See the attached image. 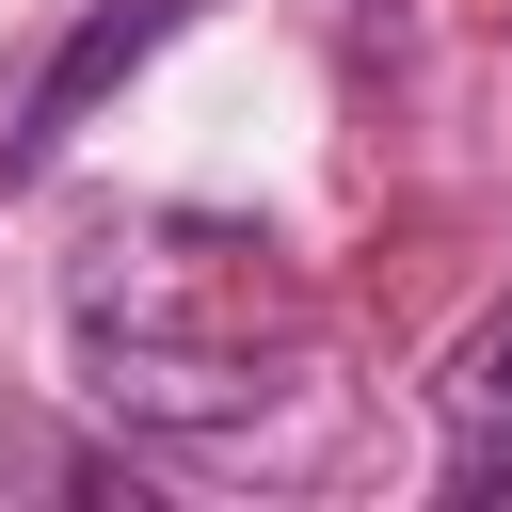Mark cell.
I'll return each mask as SVG.
<instances>
[{
    "mask_svg": "<svg viewBox=\"0 0 512 512\" xmlns=\"http://www.w3.org/2000/svg\"><path fill=\"white\" fill-rule=\"evenodd\" d=\"M64 336H80V384L144 432H240L288 352H304V288L256 224H208V208H144V224H96L80 272H64Z\"/></svg>",
    "mask_w": 512,
    "mask_h": 512,
    "instance_id": "obj_1",
    "label": "cell"
},
{
    "mask_svg": "<svg viewBox=\"0 0 512 512\" xmlns=\"http://www.w3.org/2000/svg\"><path fill=\"white\" fill-rule=\"evenodd\" d=\"M176 16H192V0H96V16L32 64V96H16V128H0V176H48V160L80 144V112H96V96H112V80L176 32Z\"/></svg>",
    "mask_w": 512,
    "mask_h": 512,
    "instance_id": "obj_2",
    "label": "cell"
},
{
    "mask_svg": "<svg viewBox=\"0 0 512 512\" xmlns=\"http://www.w3.org/2000/svg\"><path fill=\"white\" fill-rule=\"evenodd\" d=\"M512 480V320L464 352V384H448V496H496Z\"/></svg>",
    "mask_w": 512,
    "mask_h": 512,
    "instance_id": "obj_3",
    "label": "cell"
}]
</instances>
